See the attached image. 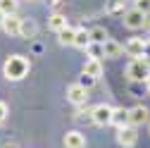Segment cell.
Masks as SVG:
<instances>
[{
    "instance_id": "1",
    "label": "cell",
    "mask_w": 150,
    "mask_h": 148,
    "mask_svg": "<svg viewBox=\"0 0 150 148\" xmlns=\"http://www.w3.org/2000/svg\"><path fill=\"white\" fill-rule=\"evenodd\" d=\"M31 69V62L24 58V55H10L5 60V67H3V74L10 79V81H19L24 79Z\"/></svg>"
},
{
    "instance_id": "2",
    "label": "cell",
    "mask_w": 150,
    "mask_h": 148,
    "mask_svg": "<svg viewBox=\"0 0 150 148\" xmlns=\"http://www.w3.org/2000/svg\"><path fill=\"white\" fill-rule=\"evenodd\" d=\"M126 79L129 81H148L150 79V58H134L126 65Z\"/></svg>"
},
{
    "instance_id": "3",
    "label": "cell",
    "mask_w": 150,
    "mask_h": 148,
    "mask_svg": "<svg viewBox=\"0 0 150 148\" xmlns=\"http://www.w3.org/2000/svg\"><path fill=\"white\" fill-rule=\"evenodd\" d=\"M122 17H124V26H126V29H131V31L145 29V19H148L145 12H141V10H136V7H131V10H126Z\"/></svg>"
},
{
    "instance_id": "4",
    "label": "cell",
    "mask_w": 150,
    "mask_h": 148,
    "mask_svg": "<svg viewBox=\"0 0 150 148\" xmlns=\"http://www.w3.org/2000/svg\"><path fill=\"white\" fill-rule=\"evenodd\" d=\"M112 112H115V107H110L105 103L96 105L91 110V122L98 124V127H105V124H112Z\"/></svg>"
},
{
    "instance_id": "5",
    "label": "cell",
    "mask_w": 150,
    "mask_h": 148,
    "mask_svg": "<svg viewBox=\"0 0 150 148\" xmlns=\"http://www.w3.org/2000/svg\"><path fill=\"white\" fill-rule=\"evenodd\" d=\"M67 100L69 103H74V105H86V100H88V88L86 86H81V84H71V86H67Z\"/></svg>"
},
{
    "instance_id": "6",
    "label": "cell",
    "mask_w": 150,
    "mask_h": 148,
    "mask_svg": "<svg viewBox=\"0 0 150 148\" xmlns=\"http://www.w3.org/2000/svg\"><path fill=\"white\" fill-rule=\"evenodd\" d=\"M136 141H138L136 127L126 124V127H119V129H117V143H119V146H124V148H131V146H136Z\"/></svg>"
},
{
    "instance_id": "7",
    "label": "cell",
    "mask_w": 150,
    "mask_h": 148,
    "mask_svg": "<svg viewBox=\"0 0 150 148\" xmlns=\"http://www.w3.org/2000/svg\"><path fill=\"white\" fill-rule=\"evenodd\" d=\"M145 46H148V41H143V38H129L126 46H124V53L131 55V58H143Z\"/></svg>"
},
{
    "instance_id": "8",
    "label": "cell",
    "mask_w": 150,
    "mask_h": 148,
    "mask_svg": "<svg viewBox=\"0 0 150 148\" xmlns=\"http://www.w3.org/2000/svg\"><path fill=\"white\" fill-rule=\"evenodd\" d=\"M64 148H86V136L76 129L64 134Z\"/></svg>"
},
{
    "instance_id": "9",
    "label": "cell",
    "mask_w": 150,
    "mask_h": 148,
    "mask_svg": "<svg viewBox=\"0 0 150 148\" xmlns=\"http://www.w3.org/2000/svg\"><path fill=\"white\" fill-rule=\"evenodd\" d=\"M148 107L145 105H136V107H131L129 110V124L131 127H138V124H143L145 120H148Z\"/></svg>"
},
{
    "instance_id": "10",
    "label": "cell",
    "mask_w": 150,
    "mask_h": 148,
    "mask_svg": "<svg viewBox=\"0 0 150 148\" xmlns=\"http://www.w3.org/2000/svg\"><path fill=\"white\" fill-rule=\"evenodd\" d=\"M22 22L24 19H19L17 14H10L7 19H5V24H3V31L10 33V36H19L22 33Z\"/></svg>"
},
{
    "instance_id": "11",
    "label": "cell",
    "mask_w": 150,
    "mask_h": 148,
    "mask_svg": "<svg viewBox=\"0 0 150 148\" xmlns=\"http://www.w3.org/2000/svg\"><path fill=\"white\" fill-rule=\"evenodd\" d=\"M103 50H105V58L115 60V58H119V55L124 53V46H122V43H117L115 38H107V41L103 43Z\"/></svg>"
},
{
    "instance_id": "12",
    "label": "cell",
    "mask_w": 150,
    "mask_h": 148,
    "mask_svg": "<svg viewBox=\"0 0 150 148\" xmlns=\"http://www.w3.org/2000/svg\"><path fill=\"white\" fill-rule=\"evenodd\" d=\"M83 74L100 79V77H103V62H100V60H96V58H88V60L83 62Z\"/></svg>"
},
{
    "instance_id": "13",
    "label": "cell",
    "mask_w": 150,
    "mask_h": 148,
    "mask_svg": "<svg viewBox=\"0 0 150 148\" xmlns=\"http://www.w3.org/2000/svg\"><path fill=\"white\" fill-rule=\"evenodd\" d=\"M64 26H69V24H67V17H64L62 12H55V14H50V17H48V29H52L55 33L62 31Z\"/></svg>"
},
{
    "instance_id": "14",
    "label": "cell",
    "mask_w": 150,
    "mask_h": 148,
    "mask_svg": "<svg viewBox=\"0 0 150 148\" xmlns=\"http://www.w3.org/2000/svg\"><path fill=\"white\" fill-rule=\"evenodd\" d=\"M74 38H76V29H71V26H64L62 31H57L60 46H74Z\"/></svg>"
},
{
    "instance_id": "15",
    "label": "cell",
    "mask_w": 150,
    "mask_h": 148,
    "mask_svg": "<svg viewBox=\"0 0 150 148\" xmlns=\"http://www.w3.org/2000/svg\"><path fill=\"white\" fill-rule=\"evenodd\" d=\"M112 124H115L117 129L126 127L129 124V110L126 107H115V112H112Z\"/></svg>"
},
{
    "instance_id": "16",
    "label": "cell",
    "mask_w": 150,
    "mask_h": 148,
    "mask_svg": "<svg viewBox=\"0 0 150 148\" xmlns=\"http://www.w3.org/2000/svg\"><path fill=\"white\" fill-rule=\"evenodd\" d=\"M93 41H91V31H86V29H76V38H74V46L76 48H88Z\"/></svg>"
},
{
    "instance_id": "17",
    "label": "cell",
    "mask_w": 150,
    "mask_h": 148,
    "mask_svg": "<svg viewBox=\"0 0 150 148\" xmlns=\"http://www.w3.org/2000/svg\"><path fill=\"white\" fill-rule=\"evenodd\" d=\"M107 38H110V36H107V31H105L103 26L91 29V41H93V43H105Z\"/></svg>"
},
{
    "instance_id": "18",
    "label": "cell",
    "mask_w": 150,
    "mask_h": 148,
    "mask_svg": "<svg viewBox=\"0 0 150 148\" xmlns=\"http://www.w3.org/2000/svg\"><path fill=\"white\" fill-rule=\"evenodd\" d=\"M88 55H91V58H96V60H103L105 58V50H103V43H91L88 48Z\"/></svg>"
},
{
    "instance_id": "19",
    "label": "cell",
    "mask_w": 150,
    "mask_h": 148,
    "mask_svg": "<svg viewBox=\"0 0 150 148\" xmlns=\"http://www.w3.org/2000/svg\"><path fill=\"white\" fill-rule=\"evenodd\" d=\"M0 10H3L7 17L17 14V0H0Z\"/></svg>"
},
{
    "instance_id": "20",
    "label": "cell",
    "mask_w": 150,
    "mask_h": 148,
    "mask_svg": "<svg viewBox=\"0 0 150 148\" xmlns=\"http://www.w3.org/2000/svg\"><path fill=\"white\" fill-rule=\"evenodd\" d=\"M22 36H26V38H33V36H36V24L31 19H24L22 22Z\"/></svg>"
},
{
    "instance_id": "21",
    "label": "cell",
    "mask_w": 150,
    "mask_h": 148,
    "mask_svg": "<svg viewBox=\"0 0 150 148\" xmlns=\"http://www.w3.org/2000/svg\"><path fill=\"white\" fill-rule=\"evenodd\" d=\"M107 12H110V14H117V12H122V14H124V0H110Z\"/></svg>"
},
{
    "instance_id": "22",
    "label": "cell",
    "mask_w": 150,
    "mask_h": 148,
    "mask_svg": "<svg viewBox=\"0 0 150 148\" xmlns=\"http://www.w3.org/2000/svg\"><path fill=\"white\" fill-rule=\"evenodd\" d=\"M134 7L145 12V14H150V0H134Z\"/></svg>"
},
{
    "instance_id": "23",
    "label": "cell",
    "mask_w": 150,
    "mask_h": 148,
    "mask_svg": "<svg viewBox=\"0 0 150 148\" xmlns=\"http://www.w3.org/2000/svg\"><path fill=\"white\" fill-rule=\"evenodd\" d=\"M96 81H98V79H96V77H88V74H81V79H79V84H81V86H86V88H91Z\"/></svg>"
},
{
    "instance_id": "24",
    "label": "cell",
    "mask_w": 150,
    "mask_h": 148,
    "mask_svg": "<svg viewBox=\"0 0 150 148\" xmlns=\"http://www.w3.org/2000/svg\"><path fill=\"white\" fill-rule=\"evenodd\" d=\"M5 117H7V105L0 100V122H5Z\"/></svg>"
},
{
    "instance_id": "25",
    "label": "cell",
    "mask_w": 150,
    "mask_h": 148,
    "mask_svg": "<svg viewBox=\"0 0 150 148\" xmlns=\"http://www.w3.org/2000/svg\"><path fill=\"white\" fill-rule=\"evenodd\" d=\"M5 19H7V14H5L3 10H0V29H3V24H5Z\"/></svg>"
},
{
    "instance_id": "26",
    "label": "cell",
    "mask_w": 150,
    "mask_h": 148,
    "mask_svg": "<svg viewBox=\"0 0 150 148\" xmlns=\"http://www.w3.org/2000/svg\"><path fill=\"white\" fill-rule=\"evenodd\" d=\"M145 58H150V41H148V46H145Z\"/></svg>"
},
{
    "instance_id": "27",
    "label": "cell",
    "mask_w": 150,
    "mask_h": 148,
    "mask_svg": "<svg viewBox=\"0 0 150 148\" xmlns=\"http://www.w3.org/2000/svg\"><path fill=\"white\" fill-rule=\"evenodd\" d=\"M48 3H50V5H60L62 0H48Z\"/></svg>"
},
{
    "instance_id": "28",
    "label": "cell",
    "mask_w": 150,
    "mask_h": 148,
    "mask_svg": "<svg viewBox=\"0 0 150 148\" xmlns=\"http://www.w3.org/2000/svg\"><path fill=\"white\" fill-rule=\"evenodd\" d=\"M148 93H150V79H148Z\"/></svg>"
},
{
    "instance_id": "29",
    "label": "cell",
    "mask_w": 150,
    "mask_h": 148,
    "mask_svg": "<svg viewBox=\"0 0 150 148\" xmlns=\"http://www.w3.org/2000/svg\"><path fill=\"white\" fill-rule=\"evenodd\" d=\"M148 132H150V129H148Z\"/></svg>"
}]
</instances>
